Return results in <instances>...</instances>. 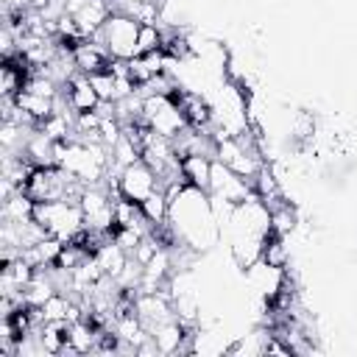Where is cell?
<instances>
[{"instance_id":"obj_1","label":"cell","mask_w":357,"mask_h":357,"mask_svg":"<svg viewBox=\"0 0 357 357\" xmlns=\"http://www.w3.org/2000/svg\"><path fill=\"white\" fill-rule=\"evenodd\" d=\"M167 229L173 234V245H187L195 254L209 251L218 245L220 223L212 212V201L206 190L198 187H181L170 198V215H167Z\"/></svg>"},{"instance_id":"obj_2","label":"cell","mask_w":357,"mask_h":357,"mask_svg":"<svg viewBox=\"0 0 357 357\" xmlns=\"http://www.w3.org/2000/svg\"><path fill=\"white\" fill-rule=\"evenodd\" d=\"M33 220L56 240L70 243L78 234H84V209L78 201L70 198H56V201H36L33 206Z\"/></svg>"},{"instance_id":"obj_3","label":"cell","mask_w":357,"mask_h":357,"mask_svg":"<svg viewBox=\"0 0 357 357\" xmlns=\"http://www.w3.org/2000/svg\"><path fill=\"white\" fill-rule=\"evenodd\" d=\"M92 39H98L112 59H123V61H131L139 47H137V39H139V22L123 11H112L109 20L103 22V28L98 33H92Z\"/></svg>"},{"instance_id":"obj_4","label":"cell","mask_w":357,"mask_h":357,"mask_svg":"<svg viewBox=\"0 0 357 357\" xmlns=\"http://www.w3.org/2000/svg\"><path fill=\"white\" fill-rule=\"evenodd\" d=\"M156 190H162L159 187V178H156V173L142 159L134 162V165H128V167H123L117 173V195H123V198H128L134 204H142Z\"/></svg>"},{"instance_id":"obj_5","label":"cell","mask_w":357,"mask_h":357,"mask_svg":"<svg viewBox=\"0 0 357 357\" xmlns=\"http://www.w3.org/2000/svg\"><path fill=\"white\" fill-rule=\"evenodd\" d=\"M206 192L237 206V204H243L245 198L254 195V187H251V181L237 176L231 167H226L220 159H212V176H209V190Z\"/></svg>"},{"instance_id":"obj_6","label":"cell","mask_w":357,"mask_h":357,"mask_svg":"<svg viewBox=\"0 0 357 357\" xmlns=\"http://www.w3.org/2000/svg\"><path fill=\"white\" fill-rule=\"evenodd\" d=\"M64 92H67V100H70V106H73L75 114H78V112H95L98 103H100L98 89L92 86L89 75H84V73H78V75L64 86Z\"/></svg>"},{"instance_id":"obj_7","label":"cell","mask_w":357,"mask_h":357,"mask_svg":"<svg viewBox=\"0 0 357 357\" xmlns=\"http://www.w3.org/2000/svg\"><path fill=\"white\" fill-rule=\"evenodd\" d=\"M181 173H184V181L190 187H198V190H209V176H212V159L209 156H181Z\"/></svg>"},{"instance_id":"obj_8","label":"cell","mask_w":357,"mask_h":357,"mask_svg":"<svg viewBox=\"0 0 357 357\" xmlns=\"http://www.w3.org/2000/svg\"><path fill=\"white\" fill-rule=\"evenodd\" d=\"M33 206H36V201H33L25 190H20V192L3 198L0 218L8 220V223H22V220H31V218H33Z\"/></svg>"},{"instance_id":"obj_9","label":"cell","mask_w":357,"mask_h":357,"mask_svg":"<svg viewBox=\"0 0 357 357\" xmlns=\"http://www.w3.org/2000/svg\"><path fill=\"white\" fill-rule=\"evenodd\" d=\"M14 100H17V106H20L25 114H31L36 123H42L47 114L56 112V100H53V98H45V95H36V92H28V89H20V95H17Z\"/></svg>"},{"instance_id":"obj_10","label":"cell","mask_w":357,"mask_h":357,"mask_svg":"<svg viewBox=\"0 0 357 357\" xmlns=\"http://www.w3.org/2000/svg\"><path fill=\"white\" fill-rule=\"evenodd\" d=\"M139 53H153V50H165V36L159 25H139V39H137ZM137 53V56H139Z\"/></svg>"}]
</instances>
